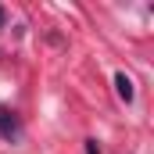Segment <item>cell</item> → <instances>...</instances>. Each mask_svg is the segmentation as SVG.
Here are the masks:
<instances>
[{
    "instance_id": "cell-1",
    "label": "cell",
    "mask_w": 154,
    "mask_h": 154,
    "mask_svg": "<svg viewBox=\"0 0 154 154\" xmlns=\"http://www.w3.org/2000/svg\"><path fill=\"white\" fill-rule=\"evenodd\" d=\"M18 115L14 111H7V108H0V136H7V140H14L18 136Z\"/></svg>"
},
{
    "instance_id": "cell-2",
    "label": "cell",
    "mask_w": 154,
    "mask_h": 154,
    "mask_svg": "<svg viewBox=\"0 0 154 154\" xmlns=\"http://www.w3.org/2000/svg\"><path fill=\"white\" fill-rule=\"evenodd\" d=\"M115 90H118V97H122L125 104L133 100V79L125 75V72H118V75H115Z\"/></svg>"
},
{
    "instance_id": "cell-3",
    "label": "cell",
    "mask_w": 154,
    "mask_h": 154,
    "mask_svg": "<svg viewBox=\"0 0 154 154\" xmlns=\"http://www.w3.org/2000/svg\"><path fill=\"white\" fill-rule=\"evenodd\" d=\"M86 154H100V147H97V140H86Z\"/></svg>"
},
{
    "instance_id": "cell-4",
    "label": "cell",
    "mask_w": 154,
    "mask_h": 154,
    "mask_svg": "<svg viewBox=\"0 0 154 154\" xmlns=\"http://www.w3.org/2000/svg\"><path fill=\"white\" fill-rule=\"evenodd\" d=\"M4 22H7V18H4V7H0V29H4Z\"/></svg>"
}]
</instances>
